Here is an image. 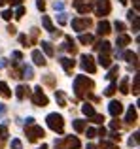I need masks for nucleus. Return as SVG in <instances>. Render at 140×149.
I'll list each match as a JSON object with an SVG mask.
<instances>
[{
    "label": "nucleus",
    "instance_id": "obj_1",
    "mask_svg": "<svg viewBox=\"0 0 140 149\" xmlns=\"http://www.w3.org/2000/svg\"><path fill=\"white\" fill-rule=\"evenodd\" d=\"M91 89H93V81L87 76H76V79H74V91H76L78 98H83L85 95L91 96Z\"/></svg>",
    "mask_w": 140,
    "mask_h": 149
},
{
    "label": "nucleus",
    "instance_id": "obj_2",
    "mask_svg": "<svg viewBox=\"0 0 140 149\" xmlns=\"http://www.w3.org/2000/svg\"><path fill=\"white\" fill-rule=\"evenodd\" d=\"M46 121H48V127L51 128L53 132H59V134H63V130H64L63 115H59V113H49V115L46 117Z\"/></svg>",
    "mask_w": 140,
    "mask_h": 149
},
{
    "label": "nucleus",
    "instance_id": "obj_3",
    "mask_svg": "<svg viewBox=\"0 0 140 149\" xmlns=\"http://www.w3.org/2000/svg\"><path fill=\"white\" fill-rule=\"evenodd\" d=\"M27 136H29V142H36V140L44 138L46 132L40 125H29V127H27Z\"/></svg>",
    "mask_w": 140,
    "mask_h": 149
},
{
    "label": "nucleus",
    "instance_id": "obj_4",
    "mask_svg": "<svg viewBox=\"0 0 140 149\" xmlns=\"http://www.w3.org/2000/svg\"><path fill=\"white\" fill-rule=\"evenodd\" d=\"M32 102L36 106H42V108H44V106H48V96L44 95V91H42V87H36L34 89V93H32Z\"/></svg>",
    "mask_w": 140,
    "mask_h": 149
},
{
    "label": "nucleus",
    "instance_id": "obj_5",
    "mask_svg": "<svg viewBox=\"0 0 140 149\" xmlns=\"http://www.w3.org/2000/svg\"><path fill=\"white\" fill-rule=\"evenodd\" d=\"M91 26V19L89 17H80V19H72V29L81 32V30H87Z\"/></svg>",
    "mask_w": 140,
    "mask_h": 149
},
{
    "label": "nucleus",
    "instance_id": "obj_6",
    "mask_svg": "<svg viewBox=\"0 0 140 149\" xmlns=\"http://www.w3.org/2000/svg\"><path fill=\"white\" fill-rule=\"evenodd\" d=\"M81 68L87 70L89 74H95V70H97L95 58H93L91 55H81Z\"/></svg>",
    "mask_w": 140,
    "mask_h": 149
},
{
    "label": "nucleus",
    "instance_id": "obj_7",
    "mask_svg": "<svg viewBox=\"0 0 140 149\" xmlns=\"http://www.w3.org/2000/svg\"><path fill=\"white\" fill-rule=\"evenodd\" d=\"M95 11H97V15H99V17L108 15V13H110V2H108V0H99V2H97V6H95Z\"/></svg>",
    "mask_w": 140,
    "mask_h": 149
},
{
    "label": "nucleus",
    "instance_id": "obj_8",
    "mask_svg": "<svg viewBox=\"0 0 140 149\" xmlns=\"http://www.w3.org/2000/svg\"><path fill=\"white\" fill-rule=\"evenodd\" d=\"M108 111H110L112 117H119L123 113V104L119 100H112L110 106H108Z\"/></svg>",
    "mask_w": 140,
    "mask_h": 149
},
{
    "label": "nucleus",
    "instance_id": "obj_9",
    "mask_svg": "<svg viewBox=\"0 0 140 149\" xmlns=\"http://www.w3.org/2000/svg\"><path fill=\"white\" fill-rule=\"evenodd\" d=\"M30 57H32V61H34V64H36V66H46V62H48V61H46V55L42 53L40 49H34Z\"/></svg>",
    "mask_w": 140,
    "mask_h": 149
},
{
    "label": "nucleus",
    "instance_id": "obj_10",
    "mask_svg": "<svg viewBox=\"0 0 140 149\" xmlns=\"http://www.w3.org/2000/svg\"><path fill=\"white\" fill-rule=\"evenodd\" d=\"M112 26H110V23L106 21V19H102V21L97 25V32H99V36H106V34H110L112 32Z\"/></svg>",
    "mask_w": 140,
    "mask_h": 149
},
{
    "label": "nucleus",
    "instance_id": "obj_11",
    "mask_svg": "<svg viewBox=\"0 0 140 149\" xmlns=\"http://www.w3.org/2000/svg\"><path fill=\"white\" fill-rule=\"evenodd\" d=\"M61 64H63V68H64V72H66V74H72L76 62H74L72 58H68V57H63V58H61Z\"/></svg>",
    "mask_w": 140,
    "mask_h": 149
},
{
    "label": "nucleus",
    "instance_id": "obj_12",
    "mask_svg": "<svg viewBox=\"0 0 140 149\" xmlns=\"http://www.w3.org/2000/svg\"><path fill=\"white\" fill-rule=\"evenodd\" d=\"M136 119H138V113H136V108H134V106H131L129 109H127V115H125V121L127 123H136Z\"/></svg>",
    "mask_w": 140,
    "mask_h": 149
},
{
    "label": "nucleus",
    "instance_id": "obj_13",
    "mask_svg": "<svg viewBox=\"0 0 140 149\" xmlns=\"http://www.w3.org/2000/svg\"><path fill=\"white\" fill-rule=\"evenodd\" d=\"M74 8H76V10L80 11L81 15H83V13H89V11H91V4H83L81 0H76V2H74Z\"/></svg>",
    "mask_w": 140,
    "mask_h": 149
},
{
    "label": "nucleus",
    "instance_id": "obj_14",
    "mask_svg": "<svg viewBox=\"0 0 140 149\" xmlns=\"http://www.w3.org/2000/svg\"><path fill=\"white\" fill-rule=\"evenodd\" d=\"M42 25H44V29L48 30V32H51V34H55V26H53V23H51V19L48 17V15H42Z\"/></svg>",
    "mask_w": 140,
    "mask_h": 149
},
{
    "label": "nucleus",
    "instance_id": "obj_15",
    "mask_svg": "<svg viewBox=\"0 0 140 149\" xmlns=\"http://www.w3.org/2000/svg\"><path fill=\"white\" fill-rule=\"evenodd\" d=\"M15 95H17V98H19V100H23L25 96H29V95H30V89L27 87V85H19V87L15 89Z\"/></svg>",
    "mask_w": 140,
    "mask_h": 149
},
{
    "label": "nucleus",
    "instance_id": "obj_16",
    "mask_svg": "<svg viewBox=\"0 0 140 149\" xmlns=\"http://www.w3.org/2000/svg\"><path fill=\"white\" fill-rule=\"evenodd\" d=\"M63 143H66L68 149H80V140H78L76 136H68V138H64Z\"/></svg>",
    "mask_w": 140,
    "mask_h": 149
},
{
    "label": "nucleus",
    "instance_id": "obj_17",
    "mask_svg": "<svg viewBox=\"0 0 140 149\" xmlns=\"http://www.w3.org/2000/svg\"><path fill=\"white\" fill-rule=\"evenodd\" d=\"M116 44H118V47H127V45L131 44V36H127V34H119L118 40H116Z\"/></svg>",
    "mask_w": 140,
    "mask_h": 149
},
{
    "label": "nucleus",
    "instance_id": "obj_18",
    "mask_svg": "<svg viewBox=\"0 0 140 149\" xmlns=\"http://www.w3.org/2000/svg\"><path fill=\"white\" fill-rule=\"evenodd\" d=\"M93 47H95L97 51H100V53H108V51H110V44H108L106 40H100V42H97Z\"/></svg>",
    "mask_w": 140,
    "mask_h": 149
},
{
    "label": "nucleus",
    "instance_id": "obj_19",
    "mask_svg": "<svg viewBox=\"0 0 140 149\" xmlns=\"http://www.w3.org/2000/svg\"><path fill=\"white\" fill-rule=\"evenodd\" d=\"M99 64L102 66V68H110L112 66V61H110V57H108V53H100L99 55Z\"/></svg>",
    "mask_w": 140,
    "mask_h": 149
},
{
    "label": "nucleus",
    "instance_id": "obj_20",
    "mask_svg": "<svg viewBox=\"0 0 140 149\" xmlns=\"http://www.w3.org/2000/svg\"><path fill=\"white\" fill-rule=\"evenodd\" d=\"M42 51H44L46 53V57H53V55H55V49H53V45L49 44V42H42Z\"/></svg>",
    "mask_w": 140,
    "mask_h": 149
},
{
    "label": "nucleus",
    "instance_id": "obj_21",
    "mask_svg": "<svg viewBox=\"0 0 140 149\" xmlns=\"http://www.w3.org/2000/svg\"><path fill=\"white\" fill-rule=\"evenodd\" d=\"M21 77H27V79L34 77V74H32V68H30V66H27V64H23V66H21Z\"/></svg>",
    "mask_w": 140,
    "mask_h": 149
},
{
    "label": "nucleus",
    "instance_id": "obj_22",
    "mask_svg": "<svg viewBox=\"0 0 140 149\" xmlns=\"http://www.w3.org/2000/svg\"><path fill=\"white\" fill-rule=\"evenodd\" d=\"M0 96H4V98H10V96H11L10 87H8L4 81H0Z\"/></svg>",
    "mask_w": 140,
    "mask_h": 149
},
{
    "label": "nucleus",
    "instance_id": "obj_23",
    "mask_svg": "<svg viewBox=\"0 0 140 149\" xmlns=\"http://www.w3.org/2000/svg\"><path fill=\"white\" fill-rule=\"evenodd\" d=\"M93 40H95V38H93L91 34H80V38H78V42H80V44H83V45L93 44Z\"/></svg>",
    "mask_w": 140,
    "mask_h": 149
},
{
    "label": "nucleus",
    "instance_id": "obj_24",
    "mask_svg": "<svg viewBox=\"0 0 140 149\" xmlns=\"http://www.w3.org/2000/svg\"><path fill=\"white\" fill-rule=\"evenodd\" d=\"M81 111H83V115L91 117L93 113H95V108H93V104H89V102H85V104L81 106Z\"/></svg>",
    "mask_w": 140,
    "mask_h": 149
},
{
    "label": "nucleus",
    "instance_id": "obj_25",
    "mask_svg": "<svg viewBox=\"0 0 140 149\" xmlns=\"http://www.w3.org/2000/svg\"><path fill=\"white\" fill-rule=\"evenodd\" d=\"M85 127H87V123H85L83 119H76V121H74V130H76V132H83Z\"/></svg>",
    "mask_w": 140,
    "mask_h": 149
},
{
    "label": "nucleus",
    "instance_id": "obj_26",
    "mask_svg": "<svg viewBox=\"0 0 140 149\" xmlns=\"http://www.w3.org/2000/svg\"><path fill=\"white\" fill-rule=\"evenodd\" d=\"M123 57H125L129 62H133L134 66H138V55H136V53H133V51H127V53L123 55Z\"/></svg>",
    "mask_w": 140,
    "mask_h": 149
},
{
    "label": "nucleus",
    "instance_id": "obj_27",
    "mask_svg": "<svg viewBox=\"0 0 140 149\" xmlns=\"http://www.w3.org/2000/svg\"><path fill=\"white\" fill-rule=\"evenodd\" d=\"M118 74H119V66H110V72H108V79H112L114 81L116 77H118Z\"/></svg>",
    "mask_w": 140,
    "mask_h": 149
},
{
    "label": "nucleus",
    "instance_id": "obj_28",
    "mask_svg": "<svg viewBox=\"0 0 140 149\" xmlns=\"http://www.w3.org/2000/svg\"><path fill=\"white\" fill-rule=\"evenodd\" d=\"M116 89H118V85H116V83H114V81H112V83H110V85H108V87H106V89H104V95H106V96H114V93H116Z\"/></svg>",
    "mask_w": 140,
    "mask_h": 149
},
{
    "label": "nucleus",
    "instance_id": "obj_29",
    "mask_svg": "<svg viewBox=\"0 0 140 149\" xmlns=\"http://www.w3.org/2000/svg\"><path fill=\"white\" fill-rule=\"evenodd\" d=\"M99 149H119L118 147V143H114V142H108V140H104L102 143H100V147Z\"/></svg>",
    "mask_w": 140,
    "mask_h": 149
},
{
    "label": "nucleus",
    "instance_id": "obj_30",
    "mask_svg": "<svg viewBox=\"0 0 140 149\" xmlns=\"http://www.w3.org/2000/svg\"><path fill=\"white\" fill-rule=\"evenodd\" d=\"M119 91H121L123 95H127V93H129V77H125V79L121 81V85H119Z\"/></svg>",
    "mask_w": 140,
    "mask_h": 149
},
{
    "label": "nucleus",
    "instance_id": "obj_31",
    "mask_svg": "<svg viewBox=\"0 0 140 149\" xmlns=\"http://www.w3.org/2000/svg\"><path fill=\"white\" fill-rule=\"evenodd\" d=\"M91 119H93V123H97V125H102L104 123V115H102V113H93Z\"/></svg>",
    "mask_w": 140,
    "mask_h": 149
},
{
    "label": "nucleus",
    "instance_id": "obj_32",
    "mask_svg": "<svg viewBox=\"0 0 140 149\" xmlns=\"http://www.w3.org/2000/svg\"><path fill=\"white\" fill-rule=\"evenodd\" d=\"M55 98L59 102V106H66V102H64V95L61 91H55Z\"/></svg>",
    "mask_w": 140,
    "mask_h": 149
},
{
    "label": "nucleus",
    "instance_id": "obj_33",
    "mask_svg": "<svg viewBox=\"0 0 140 149\" xmlns=\"http://www.w3.org/2000/svg\"><path fill=\"white\" fill-rule=\"evenodd\" d=\"M11 17H13V11L11 10H4L2 11V19L4 21H11Z\"/></svg>",
    "mask_w": 140,
    "mask_h": 149
},
{
    "label": "nucleus",
    "instance_id": "obj_34",
    "mask_svg": "<svg viewBox=\"0 0 140 149\" xmlns=\"http://www.w3.org/2000/svg\"><path fill=\"white\" fill-rule=\"evenodd\" d=\"M114 29L118 30L119 34H123V30H125V23H121V21H116V23H114Z\"/></svg>",
    "mask_w": 140,
    "mask_h": 149
},
{
    "label": "nucleus",
    "instance_id": "obj_35",
    "mask_svg": "<svg viewBox=\"0 0 140 149\" xmlns=\"http://www.w3.org/2000/svg\"><path fill=\"white\" fill-rule=\"evenodd\" d=\"M15 17H17V19H21L23 17V15H25V6H23V4H21V6H17V10H15Z\"/></svg>",
    "mask_w": 140,
    "mask_h": 149
},
{
    "label": "nucleus",
    "instance_id": "obj_36",
    "mask_svg": "<svg viewBox=\"0 0 140 149\" xmlns=\"http://www.w3.org/2000/svg\"><path fill=\"white\" fill-rule=\"evenodd\" d=\"M119 140H121V136H119V132H112L110 134V142H114V143H119Z\"/></svg>",
    "mask_w": 140,
    "mask_h": 149
},
{
    "label": "nucleus",
    "instance_id": "obj_37",
    "mask_svg": "<svg viewBox=\"0 0 140 149\" xmlns=\"http://www.w3.org/2000/svg\"><path fill=\"white\" fill-rule=\"evenodd\" d=\"M131 23H133V30H134V32H138V26H140V21H138V15H134V17L131 19Z\"/></svg>",
    "mask_w": 140,
    "mask_h": 149
},
{
    "label": "nucleus",
    "instance_id": "obj_38",
    "mask_svg": "<svg viewBox=\"0 0 140 149\" xmlns=\"http://www.w3.org/2000/svg\"><path fill=\"white\" fill-rule=\"evenodd\" d=\"M11 149H23V143H21V140H11Z\"/></svg>",
    "mask_w": 140,
    "mask_h": 149
},
{
    "label": "nucleus",
    "instance_id": "obj_39",
    "mask_svg": "<svg viewBox=\"0 0 140 149\" xmlns=\"http://www.w3.org/2000/svg\"><path fill=\"white\" fill-rule=\"evenodd\" d=\"M8 138V128L4 125H0V140H6Z\"/></svg>",
    "mask_w": 140,
    "mask_h": 149
},
{
    "label": "nucleus",
    "instance_id": "obj_40",
    "mask_svg": "<svg viewBox=\"0 0 140 149\" xmlns=\"http://www.w3.org/2000/svg\"><path fill=\"white\" fill-rule=\"evenodd\" d=\"M119 127H121V125H119V121L114 117V121H110V128H112V130H119Z\"/></svg>",
    "mask_w": 140,
    "mask_h": 149
},
{
    "label": "nucleus",
    "instance_id": "obj_41",
    "mask_svg": "<svg viewBox=\"0 0 140 149\" xmlns=\"http://www.w3.org/2000/svg\"><path fill=\"white\" fill-rule=\"evenodd\" d=\"M36 8H38L40 11H44V10H46V2H44V0H36Z\"/></svg>",
    "mask_w": 140,
    "mask_h": 149
},
{
    "label": "nucleus",
    "instance_id": "obj_42",
    "mask_svg": "<svg viewBox=\"0 0 140 149\" xmlns=\"http://www.w3.org/2000/svg\"><path fill=\"white\" fill-rule=\"evenodd\" d=\"M133 93L138 95V76H134V83H133Z\"/></svg>",
    "mask_w": 140,
    "mask_h": 149
},
{
    "label": "nucleus",
    "instance_id": "obj_43",
    "mask_svg": "<svg viewBox=\"0 0 140 149\" xmlns=\"http://www.w3.org/2000/svg\"><path fill=\"white\" fill-rule=\"evenodd\" d=\"M97 136V128H87V138H95Z\"/></svg>",
    "mask_w": 140,
    "mask_h": 149
},
{
    "label": "nucleus",
    "instance_id": "obj_44",
    "mask_svg": "<svg viewBox=\"0 0 140 149\" xmlns=\"http://www.w3.org/2000/svg\"><path fill=\"white\" fill-rule=\"evenodd\" d=\"M129 146H131V147H133V146H138V134H134V138L129 140Z\"/></svg>",
    "mask_w": 140,
    "mask_h": 149
},
{
    "label": "nucleus",
    "instance_id": "obj_45",
    "mask_svg": "<svg viewBox=\"0 0 140 149\" xmlns=\"http://www.w3.org/2000/svg\"><path fill=\"white\" fill-rule=\"evenodd\" d=\"M8 2H10V6H21L23 0H8Z\"/></svg>",
    "mask_w": 140,
    "mask_h": 149
},
{
    "label": "nucleus",
    "instance_id": "obj_46",
    "mask_svg": "<svg viewBox=\"0 0 140 149\" xmlns=\"http://www.w3.org/2000/svg\"><path fill=\"white\" fill-rule=\"evenodd\" d=\"M97 134H99V136H102V138H104V136H106V128H104V127H100L99 130H97Z\"/></svg>",
    "mask_w": 140,
    "mask_h": 149
},
{
    "label": "nucleus",
    "instance_id": "obj_47",
    "mask_svg": "<svg viewBox=\"0 0 140 149\" xmlns=\"http://www.w3.org/2000/svg\"><path fill=\"white\" fill-rule=\"evenodd\" d=\"M59 23H61V25L66 23V15H64V13H59Z\"/></svg>",
    "mask_w": 140,
    "mask_h": 149
},
{
    "label": "nucleus",
    "instance_id": "obj_48",
    "mask_svg": "<svg viewBox=\"0 0 140 149\" xmlns=\"http://www.w3.org/2000/svg\"><path fill=\"white\" fill-rule=\"evenodd\" d=\"M13 58L21 61V58H23V53H21V51H13Z\"/></svg>",
    "mask_w": 140,
    "mask_h": 149
},
{
    "label": "nucleus",
    "instance_id": "obj_49",
    "mask_svg": "<svg viewBox=\"0 0 140 149\" xmlns=\"http://www.w3.org/2000/svg\"><path fill=\"white\" fill-rule=\"evenodd\" d=\"M6 30H8L10 34H15V30H17V29H15L13 25H8V29H6Z\"/></svg>",
    "mask_w": 140,
    "mask_h": 149
},
{
    "label": "nucleus",
    "instance_id": "obj_50",
    "mask_svg": "<svg viewBox=\"0 0 140 149\" xmlns=\"http://www.w3.org/2000/svg\"><path fill=\"white\" fill-rule=\"evenodd\" d=\"M19 42H21V44L25 45V44H27V42H29V40H27V36H25V34H21V36H19Z\"/></svg>",
    "mask_w": 140,
    "mask_h": 149
},
{
    "label": "nucleus",
    "instance_id": "obj_51",
    "mask_svg": "<svg viewBox=\"0 0 140 149\" xmlns=\"http://www.w3.org/2000/svg\"><path fill=\"white\" fill-rule=\"evenodd\" d=\"M53 6H55V10H63V2H57V0H55Z\"/></svg>",
    "mask_w": 140,
    "mask_h": 149
},
{
    "label": "nucleus",
    "instance_id": "obj_52",
    "mask_svg": "<svg viewBox=\"0 0 140 149\" xmlns=\"http://www.w3.org/2000/svg\"><path fill=\"white\" fill-rule=\"evenodd\" d=\"M133 4H134V11H138V8H140V0H133Z\"/></svg>",
    "mask_w": 140,
    "mask_h": 149
},
{
    "label": "nucleus",
    "instance_id": "obj_53",
    "mask_svg": "<svg viewBox=\"0 0 140 149\" xmlns=\"http://www.w3.org/2000/svg\"><path fill=\"white\" fill-rule=\"evenodd\" d=\"M4 113H6V106L0 104V115H4Z\"/></svg>",
    "mask_w": 140,
    "mask_h": 149
},
{
    "label": "nucleus",
    "instance_id": "obj_54",
    "mask_svg": "<svg viewBox=\"0 0 140 149\" xmlns=\"http://www.w3.org/2000/svg\"><path fill=\"white\" fill-rule=\"evenodd\" d=\"M29 125H34V119H32V117H29V119H27V127H29Z\"/></svg>",
    "mask_w": 140,
    "mask_h": 149
},
{
    "label": "nucleus",
    "instance_id": "obj_55",
    "mask_svg": "<svg viewBox=\"0 0 140 149\" xmlns=\"http://www.w3.org/2000/svg\"><path fill=\"white\" fill-rule=\"evenodd\" d=\"M6 66V58H0V68H4Z\"/></svg>",
    "mask_w": 140,
    "mask_h": 149
},
{
    "label": "nucleus",
    "instance_id": "obj_56",
    "mask_svg": "<svg viewBox=\"0 0 140 149\" xmlns=\"http://www.w3.org/2000/svg\"><path fill=\"white\" fill-rule=\"evenodd\" d=\"M87 149H99V147H97L95 143H89V146H87Z\"/></svg>",
    "mask_w": 140,
    "mask_h": 149
},
{
    "label": "nucleus",
    "instance_id": "obj_57",
    "mask_svg": "<svg viewBox=\"0 0 140 149\" xmlns=\"http://www.w3.org/2000/svg\"><path fill=\"white\" fill-rule=\"evenodd\" d=\"M38 149H48V146H46V143H44V146H42V147H38Z\"/></svg>",
    "mask_w": 140,
    "mask_h": 149
},
{
    "label": "nucleus",
    "instance_id": "obj_58",
    "mask_svg": "<svg viewBox=\"0 0 140 149\" xmlns=\"http://www.w3.org/2000/svg\"><path fill=\"white\" fill-rule=\"evenodd\" d=\"M4 4H6V0H0V6H4Z\"/></svg>",
    "mask_w": 140,
    "mask_h": 149
},
{
    "label": "nucleus",
    "instance_id": "obj_59",
    "mask_svg": "<svg viewBox=\"0 0 140 149\" xmlns=\"http://www.w3.org/2000/svg\"><path fill=\"white\" fill-rule=\"evenodd\" d=\"M119 2H121V4H127V0H119Z\"/></svg>",
    "mask_w": 140,
    "mask_h": 149
}]
</instances>
